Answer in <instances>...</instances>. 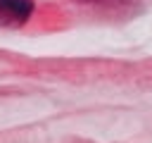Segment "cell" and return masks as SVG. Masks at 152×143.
<instances>
[{
    "label": "cell",
    "instance_id": "obj_1",
    "mask_svg": "<svg viewBox=\"0 0 152 143\" xmlns=\"http://www.w3.org/2000/svg\"><path fill=\"white\" fill-rule=\"evenodd\" d=\"M33 12V0H0V26L17 29L28 21Z\"/></svg>",
    "mask_w": 152,
    "mask_h": 143
},
{
    "label": "cell",
    "instance_id": "obj_2",
    "mask_svg": "<svg viewBox=\"0 0 152 143\" xmlns=\"http://www.w3.org/2000/svg\"><path fill=\"white\" fill-rule=\"evenodd\" d=\"M78 2H95V5H107V2H119V0H78Z\"/></svg>",
    "mask_w": 152,
    "mask_h": 143
}]
</instances>
